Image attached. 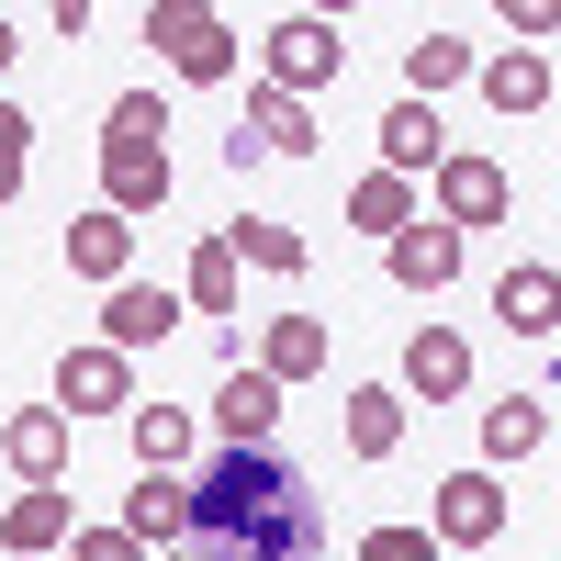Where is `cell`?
<instances>
[{"label":"cell","instance_id":"obj_1","mask_svg":"<svg viewBox=\"0 0 561 561\" xmlns=\"http://www.w3.org/2000/svg\"><path fill=\"white\" fill-rule=\"evenodd\" d=\"M192 494V561H325V505L280 449H214L203 472H180Z\"/></svg>","mask_w":561,"mask_h":561},{"label":"cell","instance_id":"obj_2","mask_svg":"<svg viewBox=\"0 0 561 561\" xmlns=\"http://www.w3.org/2000/svg\"><path fill=\"white\" fill-rule=\"evenodd\" d=\"M180 192V169H169V102L158 90H124V102L102 113V214H158Z\"/></svg>","mask_w":561,"mask_h":561},{"label":"cell","instance_id":"obj_3","mask_svg":"<svg viewBox=\"0 0 561 561\" xmlns=\"http://www.w3.org/2000/svg\"><path fill=\"white\" fill-rule=\"evenodd\" d=\"M348 79V45L325 12H280L259 34V90H280V102H314V90H337Z\"/></svg>","mask_w":561,"mask_h":561},{"label":"cell","instance_id":"obj_4","mask_svg":"<svg viewBox=\"0 0 561 561\" xmlns=\"http://www.w3.org/2000/svg\"><path fill=\"white\" fill-rule=\"evenodd\" d=\"M147 45L180 68V79H237V23L225 12H203V0H147Z\"/></svg>","mask_w":561,"mask_h":561},{"label":"cell","instance_id":"obj_5","mask_svg":"<svg viewBox=\"0 0 561 561\" xmlns=\"http://www.w3.org/2000/svg\"><path fill=\"white\" fill-rule=\"evenodd\" d=\"M427 539H438V561H449V550H494V539H505V483H494V472H449V483L427 494Z\"/></svg>","mask_w":561,"mask_h":561},{"label":"cell","instance_id":"obj_6","mask_svg":"<svg viewBox=\"0 0 561 561\" xmlns=\"http://www.w3.org/2000/svg\"><path fill=\"white\" fill-rule=\"evenodd\" d=\"M427 180H438V225H449V237H472V225H505V214H517V180H505L494 158H472V147H449Z\"/></svg>","mask_w":561,"mask_h":561},{"label":"cell","instance_id":"obj_7","mask_svg":"<svg viewBox=\"0 0 561 561\" xmlns=\"http://www.w3.org/2000/svg\"><path fill=\"white\" fill-rule=\"evenodd\" d=\"M393 393L404 404H460L472 393V337H460V325H415L404 359H393Z\"/></svg>","mask_w":561,"mask_h":561},{"label":"cell","instance_id":"obj_8","mask_svg":"<svg viewBox=\"0 0 561 561\" xmlns=\"http://www.w3.org/2000/svg\"><path fill=\"white\" fill-rule=\"evenodd\" d=\"M460 259H472V237H449L438 214H415L404 237H382V270H393V293H415V304H438L449 280H460Z\"/></svg>","mask_w":561,"mask_h":561},{"label":"cell","instance_id":"obj_9","mask_svg":"<svg viewBox=\"0 0 561 561\" xmlns=\"http://www.w3.org/2000/svg\"><path fill=\"white\" fill-rule=\"evenodd\" d=\"M57 415H68V427H79V415H135V359L102 348V337L68 348L57 359Z\"/></svg>","mask_w":561,"mask_h":561},{"label":"cell","instance_id":"obj_10","mask_svg":"<svg viewBox=\"0 0 561 561\" xmlns=\"http://www.w3.org/2000/svg\"><path fill=\"white\" fill-rule=\"evenodd\" d=\"M280 393L270 370H248V359H225V382H214V449H270V427H280Z\"/></svg>","mask_w":561,"mask_h":561},{"label":"cell","instance_id":"obj_11","mask_svg":"<svg viewBox=\"0 0 561 561\" xmlns=\"http://www.w3.org/2000/svg\"><path fill=\"white\" fill-rule=\"evenodd\" d=\"M169 325H180V293H169V280H113V293H102V348H158L169 337Z\"/></svg>","mask_w":561,"mask_h":561},{"label":"cell","instance_id":"obj_12","mask_svg":"<svg viewBox=\"0 0 561 561\" xmlns=\"http://www.w3.org/2000/svg\"><path fill=\"white\" fill-rule=\"evenodd\" d=\"M0 460H12V472H23V494L68 483V415H57V404H23L12 427H0Z\"/></svg>","mask_w":561,"mask_h":561},{"label":"cell","instance_id":"obj_13","mask_svg":"<svg viewBox=\"0 0 561 561\" xmlns=\"http://www.w3.org/2000/svg\"><path fill=\"white\" fill-rule=\"evenodd\" d=\"M539 449H550V393L483 404V460H472V472H517V460H539Z\"/></svg>","mask_w":561,"mask_h":561},{"label":"cell","instance_id":"obj_14","mask_svg":"<svg viewBox=\"0 0 561 561\" xmlns=\"http://www.w3.org/2000/svg\"><path fill=\"white\" fill-rule=\"evenodd\" d=\"M135 550H180V528H192V494H180V472H135V494H124V517H113Z\"/></svg>","mask_w":561,"mask_h":561},{"label":"cell","instance_id":"obj_15","mask_svg":"<svg viewBox=\"0 0 561 561\" xmlns=\"http://www.w3.org/2000/svg\"><path fill=\"white\" fill-rule=\"evenodd\" d=\"M325 359H337V337H325V314H270V337H259V359H248V370H270V382L293 393V382H314Z\"/></svg>","mask_w":561,"mask_h":561},{"label":"cell","instance_id":"obj_16","mask_svg":"<svg viewBox=\"0 0 561 561\" xmlns=\"http://www.w3.org/2000/svg\"><path fill=\"white\" fill-rule=\"evenodd\" d=\"M494 314H505V337H550V325H561V270L550 259H517L494 280Z\"/></svg>","mask_w":561,"mask_h":561},{"label":"cell","instance_id":"obj_17","mask_svg":"<svg viewBox=\"0 0 561 561\" xmlns=\"http://www.w3.org/2000/svg\"><path fill=\"white\" fill-rule=\"evenodd\" d=\"M68 270H79V280H102V293H113V280H135V225L90 203V214L68 225Z\"/></svg>","mask_w":561,"mask_h":561},{"label":"cell","instance_id":"obj_18","mask_svg":"<svg viewBox=\"0 0 561 561\" xmlns=\"http://www.w3.org/2000/svg\"><path fill=\"white\" fill-rule=\"evenodd\" d=\"M124 438H135V472H192V449H203L192 404H135V415H124Z\"/></svg>","mask_w":561,"mask_h":561},{"label":"cell","instance_id":"obj_19","mask_svg":"<svg viewBox=\"0 0 561 561\" xmlns=\"http://www.w3.org/2000/svg\"><path fill=\"white\" fill-rule=\"evenodd\" d=\"M370 135H382V169H393V180H415V169H438V158H449V135H438V102H393Z\"/></svg>","mask_w":561,"mask_h":561},{"label":"cell","instance_id":"obj_20","mask_svg":"<svg viewBox=\"0 0 561 561\" xmlns=\"http://www.w3.org/2000/svg\"><path fill=\"white\" fill-rule=\"evenodd\" d=\"M248 147L259 158H314V102H280V90H248Z\"/></svg>","mask_w":561,"mask_h":561},{"label":"cell","instance_id":"obj_21","mask_svg":"<svg viewBox=\"0 0 561 561\" xmlns=\"http://www.w3.org/2000/svg\"><path fill=\"white\" fill-rule=\"evenodd\" d=\"M472 79H483V102H494L505 124H517V113H550V57H528V45H517V57H472Z\"/></svg>","mask_w":561,"mask_h":561},{"label":"cell","instance_id":"obj_22","mask_svg":"<svg viewBox=\"0 0 561 561\" xmlns=\"http://www.w3.org/2000/svg\"><path fill=\"white\" fill-rule=\"evenodd\" d=\"M180 304H192V314H237V304H248V270H237V248H225V237L192 248V270H180Z\"/></svg>","mask_w":561,"mask_h":561},{"label":"cell","instance_id":"obj_23","mask_svg":"<svg viewBox=\"0 0 561 561\" xmlns=\"http://www.w3.org/2000/svg\"><path fill=\"white\" fill-rule=\"evenodd\" d=\"M404 449V393L393 382H359L348 393V460H393Z\"/></svg>","mask_w":561,"mask_h":561},{"label":"cell","instance_id":"obj_24","mask_svg":"<svg viewBox=\"0 0 561 561\" xmlns=\"http://www.w3.org/2000/svg\"><path fill=\"white\" fill-rule=\"evenodd\" d=\"M0 550H68V483H45V494H12V517H0Z\"/></svg>","mask_w":561,"mask_h":561},{"label":"cell","instance_id":"obj_25","mask_svg":"<svg viewBox=\"0 0 561 561\" xmlns=\"http://www.w3.org/2000/svg\"><path fill=\"white\" fill-rule=\"evenodd\" d=\"M472 79V45L460 34H415L404 45V102H438V90H460Z\"/></svg>","mask_w":561,"mask_h":561},{"label":"cell","instance_id":"obj_26","mask_svg":"<svg viewBox=\"0 0 561 561\" xmlns=\"http://www.w3.org/2000/svg\"><path fill=\"white\" fill-rule=\"evenodd\" d=\"M415 214H427V203H415V180H393V169H370L359 192H348V225H359V237H404Z\"/></svg>","mask_w":561,"mask_h":561},{"label":"cell","instance_id":"obj_27","mask_svg":"<svg viewBox=\"0 0 561 561\" xmlns=\"http://www.w3.org/2000/svg\"><path fill=\"white\" fill-rule=\"evenodd\" d=\"M225 248H237V270H270V280L304 270V237H293V225H270V214H237V225H225Z\"/></svg>","mask_w":561,"mask_h":561},{"label":"cell","instance_id":"obj_28","mask_svg":"<svg viewBox=\"0 0 561 561\" xmlns=\"http://www.w3.org/2000/svg\"><path fill=\"white\" fill-rule=\"evenodd\" d=\"M348 561H438V539L415 528V517H393V528H370V539H359Z\"/></svg>","mask_w":561,"mask_h":561},{"label":"cell","instance_id":"obj_29","mask_svg":"<svg viewBox=\"0 0 561 561\" xmlns=\"http://www.w3.org/2000/svg\"><path fill=\"white\" fill-rule=\"evenodd\" d=\"M68 561H147L124 528H68Z\"/></svg>","mask_w":561,"mask_h":561},{"label":"cell","instance_id":"obj_30","mask_svg":"<svg viewBox=\"0 0 561 561\" xmlns=\"http://www.w3.org/2000/svg\"><path fill=\"white\" fill-rule=\"evenodd\" d=\"M23 158H34V113L0 102V169H23Z\"/></svg>","mask_w":561,"mask_h":561},{"label":"cell","instance_id":"obj_31","mask_svg":"<svg viewBox=\"0 0 561 561\" xmlns=\"http://www.w3.org/2000/svg\"><path fill=\"white\" fill-rule=\"evenodd\" d=\"M12 57H23V34H12V12H0V79H12Z\"/></svg>","mask_w":561,"mask_h":561},{"label":"cell","instance_id":"obj_32","mask_svg":"<svg viewBox=\"0 0 561 561\" xmlns=\"http://www.w3.org/2000/svg\"><path fill=\"white\" fill-rule=\"evenodd\" d=\"M12 203H23V169H0V214H12Z\"/></svg>","mask_w":561,"mask_h":561},{"label":"cell","instance_id":"obj_33","mask_svg":"<svg viewBox=\"0 0 561 561\" xmlns=\"http://www.w3.org/2000/svg\"><path fill=\"white\" fill-rule=\"evenodd\" d=\"M158 561H192V550H158Z\"/></svg>","mask_w":561,"mask_h":561}]
</instances>
